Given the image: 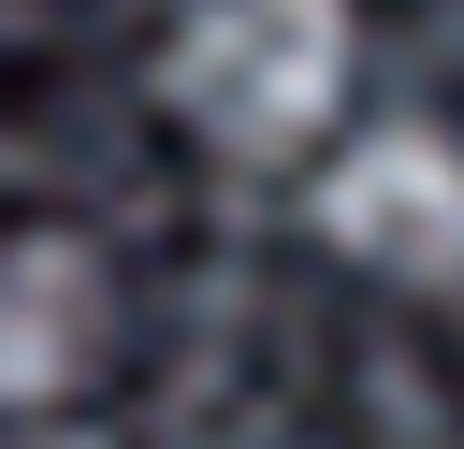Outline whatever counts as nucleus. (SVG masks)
Wrapping results in <instances>:
<instances>
[{"instance_id": "obj_1", "label": "nucleus", "mask_w": 464, "mask_h": 449, "mask_svg": "<svg viewBox=\"0 0 464 449\" xmlns=\"http://www.w3.org/2000/svg\"><path fill=\"white\" fill-rule=\"evenodd\" d=\"M348 101H362L348 0H174L160 14V116L232 174H290Z\"/></svg>"}, {"instance_id": "obj_2", "label": "nucleus", "mask_w": 464, "mask_h": 449, "mask_svg": "<svg viewBox=\"0 0 464 449\" xmlns=\"http://www.w3.org/2000/svg\"><path fill=\"white\" fill-rule=\"evenodd\" d=\"M304 232L377 290H464V130L450 116H334L304 145Z\"/></svg>"}, {"instance_id": "obj_3", "label": "nucleus", "mask_w": 464, "mask_h": 449, "mask_svg": "<svg viewBox=\"0 0 464 449\" xmlns=\"http://www.w3.org/2000/svg\"><path fill=\"white\" fill-rule=\"evenodd\" d=\"M102 362H116V275H102L72 232L0 217V420L72 406Z\"/></svg>"}]
</instances>
